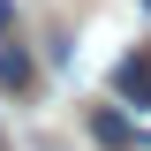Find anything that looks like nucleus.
I'll return each instance as SVG.
<instances>
[{"mask_svg":"<svg viewBox=\"0 0 151 151\" xmlns=\"http://www.w3.org/2000/svg\"><path fill=\"white\" fill-rule=\"evenodd\" d=\"M91 136H98L106 151H136V129H129V121H121L113 106H98V113H91Z\"/></svg>","mask_w":151,"mask_h":151,"instance_id":"f03ea898","label":"nucleus"},{"mask_svg":"<svg viewBox=\"0 0 151 151\" xmlns=\"http://www.w3.org/2000/svg\"><path fill=\"white\" fill-rule=\"evenodd\" d=\"M144 8H151V0H144Z\"/></svg>","mask_w":151,"mask_h":151,"instance_id":"39448f33","label":"nucleus"},{"mask_svg":"<svg viewBox=\"0 0 151 151\" xmlns=\"http://www.w3.org/2000/svg\"><path fill=\"white\" fill-rule=\"evenodd\" d=\"M0 83H8V91H23V83H30V53L15 45V30H0Z\"/></svg>","mask_w":151,"mask_h":151,"instance_id":"7ed1b4c3","label":"nucleus"},{"mask_svg":"<svg viewBox=\"0 0 151 151\" xmlns=\"http://www.w3.org/2000/svg\"><path fill=\"white\" fill-rule=\"evenodd\" d=\"M113 98H121V106H151V38L113 68Z\"/></svg>","mask_w":151,"mask_h":151,"instance_id":"f257e3e1","label":"nucleus"},{"mask_svg":"<svg viewBox=\"0 0 151 151\" xmlns=\"http://www.w3.org/2000/svg\"><path fill=\"white\" fill-rule=\"evenodd\" d=\"M0 30H8V0H0Z\"/></svg>","mask_w":151,"mask_h":151,"instance_id":"20e7f679","label":"nucleus"}]
</instances>
